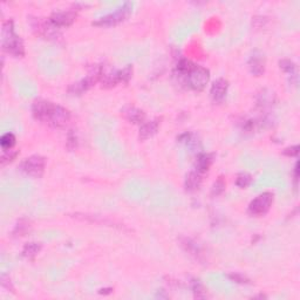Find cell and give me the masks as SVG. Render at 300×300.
Masks as SVG:
<instances>
[{"label": "cell", "mask_w": 300, "mask_h": 300, "mask_svg": "<svg viewBox=\"0 0 300 300\" xmlns=\"http://www.w3.org/2000/svg\"><path fill=\"white\" fill-rule=\"evenodd\" d=\"M46 168V158L40 155H32L24 160L19 165L20 171L33 178L43 177Z\"/></svg>", "instance_id": "obj_7"}, {"label": "cell", "mask_w": 300, "mask_h": 300, "mask_svg": "<svg viewBox=\"0 0 300 300\" xmlns=\"http://www.w3.org/2000/svg\"><path fill=\"white\" fill-rule=\"evenodd\" d=\"M279 67H280V70L284 71L285 73L291 75L295 74V65L294 63H292L291 60H288V59H284V60L279 61Z\"/></svg>", "instance_id": "obj_22"}, {"label": "cell", "mask_w": 300, "mask_h": 300, "mask_svg": "<svg viewBox=\"0 0 300 300\" xmlns=\"http://www.w3.org/2000/svg\"><path fill=\"white\" fill-rule=\"evenodd\" d=\"M2 47L3 51L15 58H23L25 55V45L20 36L16 33L15 23L12 19L3 23Z\"/></svg>", "instance_id": "obj_3"}, {"label": "cell", "mask_w": 300, "mask_h": 300, "mask_svg": "<svg viewBox=\"0 0 300 300\" xmlns=\"http://www.w3.org/2000/svg\"><path fill=\"white\" fill-rule=\"evenodd\" d=\"M294 181H295V183L298 182V162H296L294 165Z\"/></svg>", "instance_id": "obj_30"}, {"label": "cell", "mask_w": 300, "mask_h": 300, "mask_svg": "<svg viewBox=\"0 0 300 300\" xmlns=\"http://www.w3.org/2000/svg\"><path fill=\"white\" fill-rule=\"evenodd\" d=\"M30 222L26 219H20L18 223H17V225L15 227V230H13V236L16 237H23L25 236V234L30 231Z\"/></svg>", "instance_id": "obj_20"}, {"label": "cell", "mask_w": 300, "mask_h": 300, "mask_svg": "<svg viewBox=\"0 0 300 300\" xmlns=\"http://www.w3.org/2000/svg\"><path fill=\"white\" fill-rule=\"evenodd\" d=\"M78 147V137L75 135L73 130H71L67 135V148L70 150H73Z\"/></svg>", "instance_id": "obj_26"}, {"label": "cell", "mask_w": 300, "mask_h": 300, "mask_svg": "<svg viewBox=\"0 0 300 300\" xmlns=\"http://www.w3.org/2000/svg\"><path fill=\"white\" fill-rule=\"evenodd\" d=\"M247 66H249L250 73L254 77H261L265 72V57L264 53L260 51L256 50L251 54V57L247 61Z\"/></svg>", "instance_id": "obj_12"}, {"label": "cell", "mask_w": 300, "mask_h": 300, "mask_svg": "<svg viewBox=\"0 0 300 300\" xmlns=\"http://www.w3.org/2000/svg\"><path fill=\"white\" fill-rule=\"evenodd\" d=\"M34 23H32V27L39 36H43L46 39H58L61 37L60 29L55 27L50 20H41L40 18H34Z\"/></svg>", "instance_id": "obj_10"}, {"label": "cell", "mask_w": 300, "mask_h": 300, "mask_svg": "<svg viewBox=\"0 0 300 300\" xmlns=\"http://www.w3.org/2000/svg\"><path fill=\"white\" fill-rule=\"evenodd\" d=\"M78 17V10L70 9L66 11H55L50 16L48 20L53 24L58 29H63V27H70Z\"/></svg>", "instance_id": "obj_9"}, {"label": "cell", "mask_w": 300, "mask_h": 300, "mask_svg": "<svg viewBox=\"0 0 300 300\" xmlns=\"http://www.w3.org/2000/svg\"><path fill=\"white\" fill-rule=\"evenodd\" d=\"M17 143V139L15 136V134L12 133H6L2 136L0 139V146H2L3 151L5 150H12V148L16 146Z\"/></svg>", "instance_id": "obj_19"}, {"label": "cell", "mask_w": 300, "mask_h": 300, "mask_svg": "<svg viewBox=\"0 0 300 300\" xmlns=\"http://www.w3.org/2000/svg\"><path fill=\"white\" fill-rule=\"evenodd\" d=\"M192 292H194L195 298H197V299L206 298V289H205V287L197 280H195L194 282H192Z\"/></svg>", "instance_id": "obj_23"}, {"label": "cell", "mask_w": 300, "mask_h": 300, "mask_svg": "<svg viewBox=\"0 0 300 300\" xmlns=\"http://www.w3.org/2000/svg\"><path fill=\"white\" fill-rule=\"evenodd\" d=\"M134 4L130 2H125L119 8L115 9V11L108 13V15L101 17L93 22V25L99 27H112L116 26L119 24L126 22L133 13Z\"/></svg>", "instance_id": "obj_5"}, {"label": "cell", "mask_w": 300, "mask_h": 300, "mask_svg": "<svg viewBox=\"0 0 300 300\" xmlns=\"http://www.w3.org/2000/svg\"><path fill=\"white\" fill-rule=\"evenodd\" d=\"M213 157H215V155L213 154H206V153L198 154L197 158H196L194 169L201 172V174L205 175L213 163Z\"/></svg>", "instance_id": "obj_16"}, {"label": "cell", "mask_w": 300, "mask_h": 300, "mask_svg": "<svg viewBox=\"0 0 300 300\" xmlns=\"http://www.w3.org/2000/svg\"><path fill=\"white\" fill-rule=\"evenodd\" d=\"M18 151L17 150H5L3 151L2 155V163L3 165H5L6 163H10L13 160H16V157L18 156Z\"/></svg>", "instance_id": "obj_25"}, {"label": "cell", "mask_w": 300, "mask_h": 300, "mask_svg": "<svg viewBox=\"0 0 300 300\" xmlns=\"http://www.w3.org/2000/svg\"><path fill=\"white\" fill-rule=\"evenodd\" d=\"M224 190H225V181L223 177H218V179L213 183L212 189H211V195L212 196H219L222 195Z\"/></svg>", "instance_id": "obj_24"}, {"label": "cell", "mask_w": 300, "mask_h": 300, "mask_svg": "<svg viewBox=\"0 0 300 300\" xmlns=\"http://www.w3.org/2000/svg\"><path fill=\"white\" fill-rule=\"evenodd\" d=\"M282 154H284L285 156L294 157L299 154V146H291V147L285 148V149L282 150Z\"/></svg>", "instance_id": "obj_29"}, {"label": "cell", "mask_w": 300, "mask_h": 300, "mask_svg": "<svg viewBox=\"0 0 300 300\" xmlns=\"http://www.w3.org/2000/svg\"><path fill=\"white\" fill-rule=\"evenodd\" d=\"M161 126V119L160 117H156V119L151 120V121H147L141 125L140 127V133H139V137L141 141H146L148 139H151V137L155 136L160 129Z\"/></svg>", "instance_id": "obj_13"}, {"label": "cell", "mask_w": 300, "mask_h": 300, "mask_svg": "<svg viewBox=\"0 0 300 300\" xmlns=\"http://www.w3.org/2000/svg\"><path fill=\"white\" fill-rule=\"evenodd\" d=\"M133 77V66H128L123 70H114V68L106 67L100 65V81L103 88L115 87L119 84H128Z\"/></svg>", "instance_id": "obj_4"}, {"label": "cell", "mask_w": 300, "mask_h": 300, "mask_svg": "<svg viewBox=\"0 0 300 300\" xmlns=\"http://www.w3.org/2000/svg\"><path fill=\"white\" fill-rule=\"evenodd\" d=\"M227 278L231 279V280L234 282H238V284H249L250 282V280L245 277V275L240 273H230L227 274Z\"/></svg>", "instance_id": "obj_27"}, {"label": "cell", "mask_w": 300, "mask_h": 300, "mask_svg": "<svg viewBox=\"0 0 300 300\" xmlns=\"http://www.w3.org/2000/svg\"><path fill=\"white\" fill-rule=\"evenodd\" d=\"M274 201V195L270 191H265L253 198L247 206V213L252 217H261L270 211Z\"/></svg>", "instance_id": "obj_6"}, {"label": "cell", "mask_w": 300, "mask_h": 300, "mask_svg": "<svg viewBox=\"0 0 300 300\" xmlns=\"http://www.w3.org/2000/svg\"><path fill=\"white\" fill-rule=\"evenodd\" d=\"M181 245L184 247V250L187 251V252L192 254V256H195L196 258H198V259L203 254L202 247L198 245V243H196L195 240L190 239V238H184V239L182 240Z\"/></svg>", "instance_id": "obj_17"}, {"label": "cell", "mask_w": 300, "mask_h": 300, "mask_svg": "<svg viewBox=\"0 0 300 300\" xmlns=\"http://www.w3.org/2000/svg\"><path fill=\"white\" fill-rule=\"evenodd\" d=\"M2 286L4 288H6L8 289V291L10 292H13L15 291V287H13V285H12V282H11V279H10V277L8 274H3L2 275Z\"/></svg>", "instance_id": "obj_28"}, {"label": "cell", "mask_w": 300, "mask_h": 300, "mask_svg": "<svg viewBox=\"0 0 300 300\" xmlns=\"http://www.w3.org/2000/svg\"><path fill=\"white\" fill-rule=\"evenodd\" d=\"M41 249H43V245L41 243H36V242H31L27 243L23 249V257H25L26 259L33 260L38 253L40 252Z\"/></svg>", "instance_id": "obj_18"}, {"label": "cell", "mask_w": 300, "mask_h": 300, "mask_svg": "<svg viewBox=\"0 0 300 300\" xmlns=\"http://www.w3.org/2000/svg\"><path fill=\"white\" fill-rule=\"evenodd\" d=\"M32 114L38 121L46 123L55 129L65 128L72 119V114L67 108L43 99L33 102Z\"/></svg>", "instance_id": "obj_1"}, {"label": "cell", "mask_w": 300, "mask_h": 300, "mask_svg": "<svg viewBox=\"0 0 300 300\" xmlns=\"http://www.w3.org/2000/svg\"><path fill=\"white\" fill-rule=\"evenodd\" d=\"M227 89H229V81L224 78H219L213 82L210 88V96L215 103H222L226 98Z\"/></svg>", "instance_id": "obj_11"}, {"label": "cell", "mask_w": 300, "mask_h": 300, "mask_svg": "<svg viewBox=\"0 0 300 300\" xmlns=\"http://www.w3.org/2000/svg\"><path fill=\"white\" fill-rule=\"evenodd\" d=\"M203 177H204V175L201 174V172L196 170V169H194V170H191L187 175V177H185V182H184L185 190L190 191V192L198 190L199 187H201V185H202Z\"/></svg>", "instance_id": "obj_15"}, {"label": "cell", "mask_w": 300, "mask_h": 300, "mask_svg": "<svg viewBox=\"0 0 300 300\" xmlns=\"http://www.w3.org/2000/svg\"><path fill=\"white\" fill-rule=\"evenodd\" d=\"M122 115L126 120L134 125H142L146 122V113L142 109L134 106H127L122 109Z\"/></svg>", "instance_id": "obj_14"}, {"label": "cell", "mask_w": 300, "mask_h": 300, "mask_svg": "<svg viewBox=\"0 0 300 300\" xmlns=\"http://www.w3.org/2000/svg\"><path fill=\"white\" fill-rule=\"evenodd\" d=\"M99 81H100V65H96V66L92 67V70L88 73L87 77L81 79L80 81L75 82V84H72L70 87H68V93L72 95H82L84 93L89 91V89H91L95 84H98Z\"/></svg>", "instance_id": "obj_8"}, {"label": "cell", "mask_w": 300, "mask_h": 300, "mask_svg": "<svg viewBox=\"0 0 300 300\" xmlns=\"http://www.w3.org/2000/svg\"><path fill=\"white\" fill-rule=\"evenodd\" d=\"M176 74L184 81L189 88L196 92H202L210 81V71L182 58L176 65Z\"/></svg>", "instance_id": "obj_2"}, {"label": "cell", "mask_w": 300, "mask_h": 300, "mask_svg": "<svg viewBox=\"0 0 300 300\" xmlns=\"http://www.w3.org/2000/svg\"><path fill=\"white\" fill-rule=\"evenodd\" d=\"M252 176L247 174V172H240L236 177V185L240 189H245L252 183Z\"/></svg>", "instance_id": "obj_21"}]
</instances>
